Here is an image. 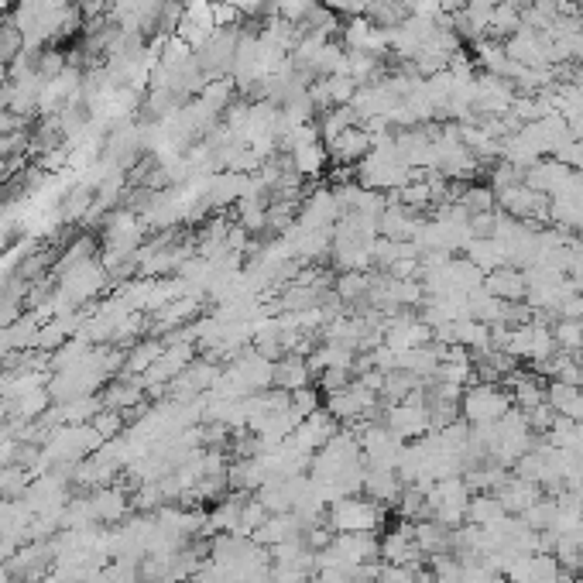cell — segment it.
Instances as JSON below:
<instances>
[{
  "label": "cell",
  "instance_id": "1",
  "mask_svg": "<svg viewBox=\"0 0 583 583\" xmlns=\"http://www.w3.org/2000/svg\"><path fill=\"white\" fill-rule=\"evenodd\" d=\"M388 522V508L378 505L367 494H347V498H337L330 508H326V529L333 535L337 532H374L378 535Z\"/></svg>",
  "mask_w": 583,
  "mask_h": 583
},
{
  "label": "cell",
  "instance_id": "2",
  "mask_svg": "<svg viewBox=\"0 0 583 583\" xmlns=\"http://www.w3.org/2000/svg\"><path fill=\"white\" fill-rule=\"evenodd\" d=\"M511 409H515V402H511L508 385H498V381H474V385L463 388L460 419L470 422V426H491V422L505 419Z\"/></svg>",
  "mask_w": 583,
  "mask_h": 583
},
{
  "label": "cell",
  "instance_id": "3",
  "mask_svg": "<svg viewBox=\"0 0 583 583\" xmlns=\"http://www.w3.org/2000/svg\"><path fill=\"white\" fill-rule=\"evenodd\" d=\"M381 395L374 388H367L361 378H350V385H343L340 391H330L326 395V405L323 409L333 415V419L347 422V426H361L367 419H378V409H381Z\"/></svg>",
  "mask_w": 583,
  "mask_h": 583
},
{
  "label": "cell",
  "instance_id": "4",
  "mask_svg": "<svg viewBox=\"0 0 583 583\" xmlns=\"http://www.w3.org/2000/svg\"><path fill=\"white\" fill-rule=\"evenodd\" d=\"M474 498L470 484L463 477H443L433 487H426V508L429 518H436L446 529H460L467 522V505Z\"/></svg>",
  "mask_w": 583,
  "mask_h": 583
},
{
  "label": "cell",
  "instance_id": "5",
  "mask_svg": "<svg viewBox=\"0 0 583 583\" xmlns=\"http://www.w3.org/2000/svg\"><path fill=\"white\" fill-rule=\"evenodd\" d=\"M381 422H385L391 433L402 436L405 443H412V439H422V436L433 433V415H429V405H426V388L412 391V395L402 398V402L385 405V412H381Z\"/></svg>",
  "mask_w": 583,
  "mask_h": 583
},
{
  "label": "cell",
  "instance_id": "6",
  "mask_svg": "<svg viewBox=\"0 0 583 583\" xmlns=\"http://www.w3.org/2000/svg\"><path fill=\"white\" fill-rule=\"evenodd\" d=\"M357 443H361L364 463L367 467H381V470H395L398 460H402L405 439L398 433H391L381 419H367L361 426H354Z\"/></svg>",
  "mask_w": 583,
  "mask_h": 583
},
{
  "label": "cell",
  "instance_id": "7",
  "mask_svg": "<svg viewBox=\"0 0 583 583\" xmlns=\"http://www.w3.org/2000/svg\"><path fill=\"white\" fill-rule=\"evenodd\" d=\"M563 566L553 553H529L518 556L505 570L508 583H563Z\"/></svg>",
  "mask_w": 583,
  "mask_h": 583
},
{
  "label": "cell",
  "instance_id": "8",
  "mask_svg": "<svg viewBox=\"0 0 583 583\" xmlns=\"http://www.w3.org/2000/svg\"><path fill=\"white\" fill-rule=\"evenodd\" d=\"M381 563L388 566H422L426 556H422L419 542H415V522H405L398 529H391L385 539H381Z\"/></svg>",
  "mask_w": 583,
  "mask_h": 583
},
{
  "label": "cell",
  "instance_id": "9",
  "mask_svg": "<svg viewBox=\"0 0 583 583\" xmlns=\"http://www.w3.org/2000/svg\"><path fill=\"white\" fill-rule=\"evenodd\" d=\"M374 145V138H371V131H367L364 124H350L347 131H340L333 141H326V151H330V158L333 162H347V165H357L361 158L371 151Z\"/></svg>",
  "mask_w": 583,
  "mask_h": 583
},
{
  "label": "cell",
  "instance_id": "10",
  "mask_svg": "<svg viewBox=\"0 0 583 583\" xmlns=\"http://www.w3.org/2000/svg\"><path fill=\"white\" fill-rule=\"evenodd\" d=\"M251 539H258L265 549H275V546H282V542L306 539V525L299 522V515H295V511H282V515H268L265 525H261V529L251 535Z\"/></svg>",
  "mask_w": 583,
  "mask_h": 583
},
{
  "label": "cell",
  "instance_id": "11",
  "mask_svg": "<svg viewBox=\"0 0 583 583\" xmlns=\"http://www.w3.org/2000/svg\"><path fill=\"white\" fill-rule=\"evenodd\" d=\"M337 433H340V422L333 419V415L326 412V409H316L313 415H306V419H302L299 426H295L292 436L299 439V443L306 446L309 453H316L319 446H326Z\"/></svg>",
  "mask_w": 583,
  "mask_h": 583
},
{
  "label": "cell",
  "instance_id": "12",
  "mask_svg": "<svg viewBox=\"0 0 583 583\" xmlns=\"http://www.w3.org/2000/svg\"><path fill=\"white\" fill-rule=\"evenodd\" d=\"M498 501L505 505L508 515H522V511H529L535 501L542 498V487L539 484H532V481H525V477H518V474H508L505 477V484L498 487Z\"/></svg>",
  "mask_w": 583,
  "mask_h": 583
},
{
  "label": "cell",
  "instance_id": "13",
  "mask_svg": "<svg viewBox=\"0 0 583 583\" xmlns=\"http://www.w3.org/2000/svg\"><path fill=\"white\" fill-rule=\"evenodd\" d=\"M316 374L313 367H309L306 354H285L275 361V378H271V388H282V391H299L306 385H313Z\"/></svg>",
  "mask_w": 583,
  "mask_h": 583
},
{
  "label": "cell",
  "instance_id": "14",
  "mask_svg": "<svg viewBox=\"0 0 583 583\" xmlns=\"http://www.w3.org/2000/svg\"><path fill=\"white\" fill-rule=\"evenodd\" d=\"M405 484L398 481V470H381V467H367L364 470V487L361 494H367V498H374L378 505H398V498H402Z\"/></svg>",
  "mask_w": 583,
  "mask_h": 583
},
{
  "label": "cell",
  "instance_id": "15",
  "mask_svg": "<svg viewBox=\"0 0 583 583\" xmlns=\"http://www.w3.org/2000/svg\"><path fill=\"white\" fill-rule=\"evenodd\" d=\"M484 289L491 295H498V299L505 302H525V292H529V285H525V271L522 268H494L484 275Z\"/></svg>",
  "mask_w": 583,
  "mask_h": 583
},
{
  "label": "cell",
  "instance_id": "16",
  "mask_svg": "<svg viewBox=\"0 0 583 583\" xmlns=\"http://www.w3.org/2000/svg\"><path fill=\"white\" fill-rule=\"evenodd\" d=\"M546 402L553 405L556 415L580 422L583 419V385H566V381H549L546 385Z\"/></svg>",
  "mask_w": 583,
  "mask_h": 583
},
{
  "label": "cell",
  "instance_id": "17",
  "mask_svg": "<svg viewBox=\"0 0 583 583\" xmlns=\"http://www.w3.org/2000/svg\"><path fill=\"white\" fill-rule=\"evenodd\" d=\"M90 511H93V522H117V518H124L127 511V498L124 491H117V487H107L103 484L97 494L90 498Z\"/></svg>",
  "mask_w": 583,
  "mask_h": 583
},
{
  "label": "cell",
  "instance_id": "18",
  "mask_svg": "<svg viewBox=\"0 0 583 583\" xmlns=\"http://www.w3.org/2000/svg\"><path fill=\"white\" fill-rule=\"evenodd\" d=\"M508 511L505 505L498 501V494H474L467 505V525H477V529H484V525H494L498 518H505Z\"/></svg>",
  "mask_w": 583,
  "mask_h": 583
},
{
  "label": "cell",
  "instance_id": "19",
  "mask_svg": "<svg viewBox=\"0 0 583 583\" xmlns=\"http://www.w3.org/2000/svg\"><path fill=\"white\" fill-rule=\"evenodd\" d=\"M374 583H433V573L422 566H388L381 563L378 580Z\"/></svg>",
  "mask_w": 583,
  "mask_h": 583
},
{
  "label": "cell",
  "instance_id": "20",
  "mask_svg": "<svg viewBox=\"0 0 583 583\" xmlns=\"http://www.w3.org/2000/svg\"><path fill=\"white\" fill-rule=\"evenodd\" d=\"M28 491V470L25 467H4L0 470V501H18Z\"/></svg>",
  "mask_w": 583,
  "mask_h": 583
},
{
  "label": "cell",
  "instance_id": "21",
  "mask_svg": "<svg viewBox=\"0 0 583 583\" xmlns=\"http://www.w3.org/2000/svg\"><path fill=\"white\" fill-rule=\"evenodd\" d=\"M333 14H347V18H361L364 14V0H326Z\"/></svg>",
  "mask_w": 583,
  "mask_h": 583
},
{
  "label": "cell",
  "instance_id": "22",
  "mask_svg": "<svg viewBox=\"0 0 583 583\" xmlns=\"http://www.w3.org/2000/svg\"><path fill=\"white\" fill-rule=\"evenodd\" d=\"M313 583H361V580H357V573L347 570H316Z\"/></svg>",
  "mask_w": 583,
  "mask_h": 583
},
{
  "label": "cell",
  "instance_id": "23",
  "mask_svg": "<svg viewBox=\"0 0 583 583\" xmlns=\"http://www.w3.org/2000/svg\"><path fill=\"white\" fill-rule=\"evenodd\" d=\"M580 570H583V539H580ZM580 570H577V573H580Z\"/></svg>",
  "mask_w": 583,
  "mask_h": 583
}]
</instances>
